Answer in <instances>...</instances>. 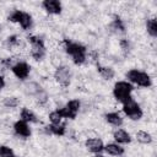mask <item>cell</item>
Masks as SVG:
<instances>
[{"instance_id":"1","label":"cell","mask_w":157,"mask_h":157,"mask_svg":"<svg viewBox=\"0 0 157 157\" xmlns=\"http://www.w3.org/2000/svg\"><path fill=\"white\" fill-rule=\"evenodd\" d=\"M64 49L75 65H82L87 60V48L81 43L64 39Z\"/></svg>"},{"instance_id":"2","label":"cell","mask_w":157,"mask_h":157,"mask_svg":"<svg viewBox=\"0 0 157 157\" xmlns=\"http://www.w3.org/2000/svg\"><path fill=\"white\" fill-rule=\"evenodd\" d=\"M128 81L134 86H139V87H144V88H148L151 87L152 85V80H151V76L145 72V71H141V70H137V69H131L129 70L126 74H125Z\"/></svg>"},{"instance_id":"3","label":"cell","mask_w":157,"mask_h":157,"mask_svg":"<svg viewBox=\"0 0 157 157\" xmlns=\"http://www.w3.org/2000/svg\"><path fill=\"white\" fill-rule=\"evenodd\" d=\"M134 91V86L129 82V81H117L114 83V87H113V96L114 98L120 102V103H125L126 101H129L131 97V93Z\"/></svg>"},{"instance_id":"4","label":"cell","mask_w":157,"mask_h":157,"mask_svg":"<svg viewBox=\"0 0 157 157\" xmlns=\"http://www.w3.org/2000/svg\"><path fill=\"white\" fill-rule=\"evenodd\" d=\"M27 40L31 47V56L36 61H42L45 58L47 54V48L44 44V40L39 36H28Z\"/></svg>"},{"instance_id":"5","label":"cell","mask_w":157,"mask_h":157,"mask_svg":"<svg viewBox=\"0 0 157 157\" xmlns=\"http://www.w3.org/2000/svg\"><path fill=\"white\" fill-rule=\"evenodd\" d=\"M7 20L10 22H13V23H17L20 25V27L23 29V31H28L33 27V18L32 16L23 11V10H12L7 17Z\"/></svg>"},{"instance_id":"6","label":"cell","mask_w":157,"mask_h":157,"mask_svg":"<svg viewBox=\"0 0 157 157\" xmlns=\"http://www.w3.org/2000/svg\"><path fill=\"white\" fill-rule=\"evenodd\" d=\"M123 112L130 120H140L144 115L140 104L134 98H130L129 101L123 103Z\"/></svg>"},{"instance_id":"7","label":"cell","mask_w":157,"mask_h":157,"mask_svg":"<svg viewBox=\"0 0 157 157\" xmlns=\"http://www.w3.org/2000/svg\"><path fill=\"white\" fill-rule=\"evenodd\" d=\"M54 78L61 87L66 88L71 83L72 72L67 65H59V66H56V69L54 71Z\"/></svg>"},{"instance_id":"8","label":"cell","mask_w":157,"mask_h":157,"mask_svg":"<svg viewBox=\"0 0 157 157\" xmlns=\"http://www.w3.org/2000/svg\"><path fill=\"white\" fill-rule=\"evenodd\" d=\"M12 74L21 81H25L26 78H28L29 72H31V66L26 63V61H16L12 67H11Z\"/></svg>"},{"instance_id":"9","label":"cell","mask_w":157,"mask_h":157,"mask_svg":"<svg viewBox=\"0 0 157 157\" xmlns=\"http://www.w3.org/2000/svg\"><path fill=\"white\" fill-rule=\"evenodd\" d=\"M85 147L92 153H102L104 151V144L99 137H90L85 141Z\"/></svg>"},{"instance_id":"10","label":"cell","mask_w":157,"mask_h":157,"mask_svg":"<svg viewBox=\"0 0 157 157\" xmlns=\"http://www.w3.org/2000/svg\"><path fill=\"white\" fill-rule=\"evenodd\" d=\"M12 128H13L15 134H16L17 136L23 137V139L29 137V136H31V134H32L31 128H29V124H28V123H26V121H23V120H21V119L16 120V121L13 123Z\"/></svg>"},{"instance_id":"11","label":"cell","mask_w":157,"mask_h":157,"mask_svg":"<svg viewBox=\"0 0 157 157\" xmlns=\"http://www.w3.org/2000/svg\"><path fill=\"white\" fill-rule=\"evenodd\" d=\"M42 7L49 15H60L63 11V5L59 0H44L42 2Z\"/></svg>"},{"instance_id":"12","label":"cell","mask_w":157,"mask_h":157,"mask_svg":"<svg viewBox=\"0 0 157 157\" xmlns=\"http://www.w3.org/2000/svg\"><path fill=\"white\" fill-rule=\"evenodd\" d=\"M113 139L119 145H126L131 142V135L124 129H117L113 132Z\"/></svg>"},{"instance_id":"13","label":"cell","mask_w":157,"mask_h":157,"mask_svg":"<svg viewBox=\"0 0 157 157\" xmlns=\"http://www.w3.org/2000/svg\"><path fill=\"white\" fill-rule=\"evenodd\" d=\"M45 131L50 135H55V136H64L66 132V124L65 123H60V124H50L47 125Z\"/></svg>"},{"instance_id":"14","label":"cell","mask_w":157,"mask_h":157,"mask_svg":"<svg viewBox=\"0 0 157 157\" xmlns=\"http://www.w3.org/2000/svg\"><path fill=\"white\" fill-rule=\"evenodd\" d=\"M104 151L109 155V156H114V157H120L124 155V147L117 142H110L104 145Z\"/></svg>"},{"instance_id":"15","label":"cell","mask_w":157,"mask_h":157,"mask_svg":"<svg viewBox=\"0 0 157 157\" xmlns=\"http://www.w3.org/2000/svg\"><path fill=\"white\" fill-rule=\"evenodd\" d=\"M104 119L108 124H110L112 126H115V128H119L123 125L124 120H123V117L118 113V112H109L107 114H104Z\"/></svg>"},{"instance_id":"16","label":"cell","mask_w":157,"mask_h":157,"mask_svg":"<svg viewBox=\"0 0 157 157\" xmlns=\"http://www.w3.org/2000/svg\"><path fill=\"white\" fill-rule=\"evenodd\" d=\"M20 119L23 120V121H26V123H28V124H31V123L36 124L39 120L38 117L36 115V113L32 112L29 108H26V107H23L21 109V112H20Z\"/></svg>"},{"instance_id":"17","label":"cell","mask_w":157,"mask_h":157,"mask_svg":"<svg viewBox=\"0 0 157 157\" xmlns=\"http://www.w3.org/2000/svg\"><path fill=\"white\" fill-rule=\"evenodd\" d=\"M97 71H98L99 75H101L104 80H107V81L114 78V76H115V71H114V69H113L112 66H103V65L97 64Z\"/></svg>"},{"instance_id":"18","label":"cell","mask_w":157,"mask_h":157,"mask_svg":"<svg viewBox=\"0 0 157 157\" xmlns=\"http://www.w3.org/2000/svg\"><path fill=\"white\" fill-rule=\"evenodd\" d=\"M109 27L114 33H125V25H124L123 20L117 15L113 17Z\"/></svg>"},{"instance_id":"19","label":"cell","mask_w":157,"mask_h":157,"mask_svg":"<svg viewBox=\"0 0 157 157\" xmlns=\"http://www.w3.org/2000/svg\"><path fill=\"white\" fill-rule=\"evenodd\" d=\"M135 137H136V140L140 142V144H142V145H148V144H151L152 142V135L150 134V132H147V131H145V130H139L136 134H135Z\"/></svg>"},{"instance_id":"20","label":"cell","mask_w":157,"mask_h":157,"mask_svg":"<svg viewBox=\"0 0 157 157\" xmlns=\"http://www.w3.org/2000/svg\"><path fill=\"white\" fill-rule=\"evenodd\" d=\"M146 31L152 38L157 37V21L155 17H151L146 21Z\"/></svg>"},{"instance_id":"21","label":"cell","mask_w":157,"mask_h":157,"mask_svg":"<svg viewBox=\"0 0 157 157\" xmlns=\"http://www.w3.org/2000/svg\"><path fill=\"white\" fill-rule=\"evenodd\" d=\"M20 44H21V39H20V37L16 36V34L9 36V37L5 39V45H6V48H9V49L17 48Z\"/></svg>"},{"instance_id":"22","label":"cell","mask_w":157,"mask_h":157,"mask_svg":"<svg viewBox=\"0 0 157 157\" xmlns=\"http://www.w3.org/2000/svg\"><path fill=\"white\" fill-rule=\"evenodd\" d=\"M2 104H4L6 108H16V107L20 104V101H18V98H16V97H6V98H4Z\"/></svg>"},{"instance_id":"23","label":"cell","mask_w":157,"mask_h":157,"mask_svg":"<svg viewBox=\"0 0 157 157\" xmlns=\"http://www.w3.org/2000/svg\"><path fill=\"white\" fill-rule=\"evenodd\" d=\"M48 118H49L50 124H60V123H61V120H63V117L60 115V113H59V110H58V109H55V110L50 112Z\"/></svg>"},{"instance_id":"24","label":"cell","mask_w":157,"mask_h":157,"mask_svg":"<svg viewBox=\"0 0 157 157\" xmlns=\"http://www.w3.org/2000/svg\"><path fill=\"white\" fill-rule=\"evenodd\" d=\"M69 109H71L74 113H78L80 112V108H81V102L78 101V99H70L66 104H65Z\"/></svg>"},{"instance_id":"25","label":"cell","mask_w":157,"mask_h":157,"mask_svg":"<svg viewBox=\"0 0 157 157\" xmlns=\"http://www.w3.org/2000/svg\"><path fill=\"white\" fill-rule=\"evenodd\" d=\"M15 152L10 146L0 145V157H13Z\"/></svg>"},{"instance_id":"26","label":"cell","mask_w":157,"mask_h":157,"mask_svg":"<svg viewBox=\"0 0 157 157\" xmlns=\"http://www.w3.org/2000/svg\"><path fill=\"white\" fill-rule=\"evenodd\" d=\"M119 45H120V49H121V52L124 53V55H128L129 52H130V43H129V40L125 39V38H124V39H120Z\"/></svg>"},{"instance_id":"27","label":"cell","mask_w":157,"mask_h":157,"mask_svg":"<svg viewBox=\"0 0 157 157\" xmlns=\"http://www.w3.org/2000/svg\"><path fill=\"white\" fill-rule=\"evenodd\" d=\"M4 87H5V78H4L2 75H0V91H1Z\"/></svg>"},{"instance_id":"28","label":"cell","mask_w":157,"mask_h":157,"mask_svg":"<svg viewBox=\"0 0 157 157\" xmlns=\"http://www.w3.org/2000/svg\"><path fill=\"white\" fill-rule=\"evenodd\" d=\"M93 157H104V156H103L102 153H96V155H94Z\"/></svg>"},{"instance_id":"29","label":"cell","mask_w":157,"mask_h":157,"mask_svg":"<svg viewBox=\"0 0 157 157\" xmlns=\"http://www.w3.org/2000/svg\"><path fill=\"white\" fill-rule=\"evenodd\" d=\"M13 157H17V156H16V155H15V156H13Z\"/></svg>"},{"instance_id":"30","label":"cell","mask_w":157,"mask_h":157,"mask_svg":"<svg viewBox=\"0 0 157 157\" xmlns=\"http://www.w3.org/2000/svg\"><path fill=\"white\" fill-rule=\"evenodd\" d=\"M0 28H1V27H0Z\"/></svg>"}]
</instances>
